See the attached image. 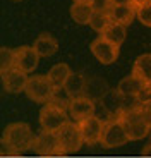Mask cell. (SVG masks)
<instances>
[{
    "label": "cell",
    "mask_w": 151,
    "mask_h": 158,
    "mask_svg": "<svg viewBox=\"0 0 151 158\" xmlns=\"http://www.w3.org/2000/svg\"><path fill=\"white\" fill-rule=\"evenodd\" d=\"M74 2H91V0H74Z\"/></svg>",
    "instance_id": "obj_31"
},
{
    "label": "cell",
    "mask_w": 151,
    "mask_h": 158,
    "mask_svg": "<svg viewBox=\"0 0 151 158\" xmlns=\"http://www.w3.org/2000/svg\"><path fill=\"white\" fill-rule=\"evenodd\" d=\"M125 28H127V26H122V24H117V23H110L107 26V29H105L100 36H103V38L108 40L110 43L120 47V45L125 41V35H127V33H125Z\"/></svg>",
    "instance_id": "obj_19"
},
{
    "label": "cell",
    "mask_w": 151,
    "mask_h": 158,
    "mask_svg": "<svg viewBox=\"0 0 151 158\" xmlns=\"http://www.w3.org/2000/svg\"><path fill=\"white\" fill-rule=\"evenodd\" d=\"M93 14H95L93 2H74L71 5V17L77 24H89Z\"/></svg>",
    "instance_id": "obj_15"
},
{
    "label": "cell",
    "mask_w": 151,
    "mask_h": 158,
    "mask_svg": "<svg viewBox=\"0 0 151 158\" xmlns=\"http://www.w3.org/2000/svg\"><path fill=\"white\" fill-rule=\"evenodd\" d=\"M127 132L124 129L122 122L119 120V117H112L105 122V131L103 138H101V146L103 148H119L124 146L125 143H129Z\"/></svg>",
    "instance_id": "obj_7"
},
{
    "label": "cell",
    "mask_w": 151,
    "mask_h": 158,
    "mask_svg": "<svg viewBox=\"0 0 151 158\" xmlns=\"http://www.w3.org/2000/svg\"><path fill=\"white\" fill-rule=\"evenodd\" d=\"M86 77H84L83 74H76V72H72L71 77H69V81L65 83V89L69 91L72 95V98H76V96H83L84 91H86Z\"/></svg>",
    "instance_id": "obj_20"
},
{
    "label": "cell",
    "mask_w": 151,
    "mask_h": 158,
    "mask_svg": "<svg viewBox=\"0 0 151 158\" xmlns=\"http://www.w3.org/2000/svg\"><path fill=\"white\" fill-rule=\"evenodd\" d=\"M93 2V7H95V10H110L112 7V2L110 0H91Z\"/></svg>",
    "instance_id": "obj_26"
},
{
    "label": "cell",
    "mask_w": 151,
    "mask_h": 158,
    "mask_svg": "<svg viewBox=\"0 0 151 158\" xmlns=\"http://www.w3.org/2000/svg\"><path fill=\"white\" fill-rule=\"evenodd\" d=\"M141 153H143L144 156H151V141H149V143L146 144V146L143 148V151H141Z\"/></svg>",
    "instance_id": "obj_28"
},
{
    "label": "cell",
    "mask_w": 151,
    "mask_h": 158,
    "mask_svg": "<svg viewBox=\"0 0 151 158\" xmlns=\"http://www.w3.org/2000/svg\"><path fill=\"white\" fill-rule=\"evenodd\" d=\"M129 2H131V4L137 9V7H141V5H144L146 2H149V0H129Z\"/></svg>",
    "instance_id": "obj_29"
},
{
    "label": "cell",
    "mask_w": 151,
    "mask_h": 158,
    "mask_svg": "<svg viewBox=\"0 0 151 158\" xmlns=\"http://www.w3.org/2000/svg\"><path fill=\"white\" fill-rule=\"evenodd\" d=\"M12 67H16V52L12 48L2 47L0 48V72L9 71Z\"/></svg>",
    "instance_id": "obj_22"
},
{
    "label": "cell",
    "mask_w": 151,
    "mask_h": 158,
    "mask_svg": "<svg viewBox=\"0 0 151 158\" xmlns=\"http://www.w3.org/2000/svg\"><path fill=\"white\" fill-rule=\"evenodd\" d=\"M33 151L40 156L50 158V156H64L62 148H60V141L57 132L52 131H43L40 134H36L35 144H33Z\"/></svg>",
    "instance_id": "obj_6"
},
{
    "label": "cell",
    "mask_w": 151,
    "mask_h": 158,
    "mask_svg": "<svg viewBox=\"0 0 151 158\" xmlns=\"http://www.w3.org/2000/svg\"><path fill=\"white\" fill-rule=\"evenodd\" d=\"M119 48L120 47L110 43V41L105 40L103 36H98V38L93 40L91 45H89V50H91V53L95 55V59L98 60L100 64H103V65H110V64L117 62L119 53H120Z\"/></svg>",
    "instance_id": "obj_8"
},
{
    "label": "cell",
    "mask_w": 151,
    "mask_h": 158,
    "mask_svg": "<svg viewBox=\"0 0 151 158\" xmlns=\"http://www.w3.org/2000/svg\"><path fill=\"white\" fill-rule=\"evenodd\" d=\"M137 19H139L144 26L151 28V0L146 2L144 5H141V7H137Z\"/></svg>",
    "instance_id": "obj_24"
},
{
    "label": "cell",
    "mask_w": 151,
    "mask_h": 158,
    "mask_svg": "<svg viewBox=\"0 0 151 158\" xmlns=\"http://www.w3.org/2000/svg\"><path fill=\"white\" fill-rule=\"evenodd\" d=\"M0 74H2V86L7 93L16 95V93H21V91L26 89V84H28V79H29V76L26 72L12 67L9 71L0 72Z\"/></svg>",
    "instance_id": "obj_12"
},
{
    "label": "cell",
    "mask_w": 151,
    "mask_h": 158,
    "mask_svg": "<svg viewBox=\"0 0 151 158\" xmlns=\"http://www.w3.org/2000/svg\"><path fill=\"white\" fill-rule=\"evenodd\" d=\"M95 110H96L95 100H91L86 95L72 98L71 105H69V108H67L69 117L77 124L83 122V120H86L88 117H93V115H95Z\"/></svg>",
    "instance_id": "obj_10"
},
{
    "label": "cell",
    "mask_w": 151,
    "mask_h": 158,
    "mask_svg": "<svg viewBox=\"0 0 151 158\" xmlns=\"http://www.w3.org/2000/svg\"><path fill=\"white\" fill-rule=\"evenodd\" d=\"M71 120L69 117V112L65 108L59 107L55 103H45L40 110V126L43 131H52V132H57L60 131L65 124Z\"/></svg>",
    "instance_id": "obj_4"
},
{
    "label": "cell",
    "mask_w": 151,
    "mask_h": 158,
    "mask_svg": "<svg viewBox=\"0 0 151 158\" xmlns=\"http://www.w3.org/2000/svg\"><path fill=\"white\" fill-rule=\"evenodd\" d=\"M14 52H16V69L26 72V74L35 72V69L38 67V62H40V55L35 50V47L22 45L19 48H14Z\"/></svg>",
    "instance_id": "obj_11"
},
{
    "label": "cell",
    "mask_w": 151,
    "mask_h": 158,
    "mask_svg": "<svg viewBox=\"0 0 151 158\" xmlns=\"http://www.w3.org/2000/svg\"><path fill=\"white\" fill-rule=\"evenodd\" d=\"M119 120L122 122L124 129H125L131 141L144 139L148 136V132L151 131V124L146 120L139 105H134V107H129L125 110H122L119 115Z\"/></svg>",
    "instance_id": "obj_2"
},
{
    "label": "cell",
    "mask_w": 151,
    "mask_h": 158,
    "mask_svg": "<svg viewBox=\"0 0 151 158\" xmlns=\"http://www.w3.org/2000/svg\"><path fill=\"white\" fill-rule=\"evenodd\" d=\"M50 158H59V156H50Z\"/></svg>",
    "instance_id": "obj_33"
},
{
    "label": "cell",
    "mask_w": 151,
    "mask_h": 158,
    "mask_svg": "<svg viewBox=\"0 0 151 158\" xmlns=\"http://www.w3.org/2000/svg\"><path fill=\"white\" fill-rule=\"evenodd\" d=\"M12 2H21V0H12Z\"/></svg>",
    "instance_id": "obj_32"
},
{
    "label": "cell",
    "mask_w": 151,
    "mask_h": 158,
    "mask_svg": "<svg viewBox=\"0 0 151 158\" xmlns=\"http://www.w3.org/2000/svg\"><path fill=\"white\" fill-rule=\"evenodd\" d=\"M110 23H112V19H110V14H108L107 10H95L91 21H89V26H91L96 33L101 35V33L107 29V26Z\"/></svg>",
    "instance_id": "obj_21"
},
{
    "label": "cell",
    "mask_w": 151,
    "mask_h": 158,
    "mask_svg": "<svg viewBox=\"0 0 151 158\" xmlns=\"http://www.w3.org/2000/svg\"><path fill=\"white\" fill-rule=\"evenodd\" d=\"M81 127V134H83L84 144H101V138H103V131H105V122L100 117L93 115L88 117L86 120L79 122Z\"/></svg>",
    "instance_id": "obj_9"
},
{
    "label": "cell",
    "mask_w": 151,
    "mask_h": 158,
    "mask_svg": "<svg viewBox=\"0 0 151 158\" xmlns=\"http://www.w3.org/2000/svg\"><path fill=\"white\" fill-rule=\"evenodd\" d=\"M144 84H151V53H143L132 64V72Z\"/></svg>",
    "instance_id": "obj_14"
},
{
    "label": "cell",
    "mask_w": 151,
    "mask_h": 158,
    "mask_svg": "<svg viewBox=\"0 0 151 158\" xmlns=\"http://www.w3.org/2000/svg\"><path fill=\"white\" fill-rule=\"evenodd\" d=\"M72 71L71 67H69L67 64H55L50 71H48V77H50V81H52L53 84H55V88H62L65 86V83L69 81V77H71Z\"/></svg>",
    "instance_id": "obj_18"
},
{
    "label": "cell",
    "mask_w": 151,
    "mask_h": 158,
    "mask_svg": "<svg viewBox=\"0 0 151 158\" xmlns=\"http://www.w3.org/2000/svg\"><path fill=\"white\" fill-rule=\"evenodd\" d=\"M110 19L112 23L122 24V26H129L134 17H137V9L132 4H122V5H112L110 10Z\"/></svg>",
    "instance_id": "obj_13"
},
{
    "label": "cell",
    "mask_w": 151,
    "mask_h": 158,
    "mask_svg": "<svg viewBox=\"0 0 151 158\" xmlns=\"http://www.w3.org/2000/svg\"><path fill=\"white\" fill-rule=\"evenodd\" d=\"M33 47H35V50L38 52L40 57H52V55H55V52L59 50V41H57L52 35L43 33V35H40L35 40Z\"/></svg>",
    "instance_id": "obj_16"
},
{
    "label": "cell",
    "mask_w": 151,
    "mask_h": 158,
    "mask_svg": "<svg viewBox=\"0 0 151 158\" xmlns=\"http://www.w3.org/2000/svg\"><path fill=\"white\" fill-rule=\"evenodd\" d=\"M26 96L35 103H50L52 96L55 93V84L50 81V77L45 74L38 76H29L26 89H24Z\"/></svg>",
    "instance_id": "obj_3"
},
{
    "label": "cell",
    "mask_w": 151,
    "mask_h": 158,
    "mask_svg": "<svg viewBox=\"0 0 151 158\" xmlns=\"http://www.w3.org/2000/svg\"><path fill=\"white\" fill-rule=\"evenodd\" d=\"M139 107H141V110H143V114H144V117H146V120L151 124V102L143 103V105H139Z\"/></svg>",
    "instance_id": "obj_27"
},
{
    "label": "cell",
    "mask_w": 151,
    "mask_h": 158,
    "mask_svg": "<svg viewBox=\"0 0 151 158\" xmlns=\"http://www.w3.org/2000/svg\"><path fill=\"white\" fill-rule=\"evenodd\" d=\"M71 102H72V95L65 89V86L55 88V93H53V96H52V103H55V105H59V107L67 110Z\"/></svg>",
    "instance_id": "obj_23"
},
{
    "label": "cell",
    "mask_w": 151,
    "mask_h": 158,
    "mask_svg": "<svg viewBox=\"0 0 151 158\" xmlns=\"http://www.w3.org/2000/svg\"><path fill=\"white\" fill-rule=\"evenodd\" d=\"M136 102H137V105L151 102V84H144L143 89H141L139 93H137V96H136Z\"/></svg>",
    "instance_id": "obj_25"
},
{
    "label": "cell",
    "mask_w": 151,
    "mask_h": 158,
    "mask_svg": "<svg viewBox=\"0 0 151 158\" xmlns=\"http://www.w3.org/2000/svg\"><path fill=\"white\" fill-rule=\"evenodd\" d=\"M143 86H144L143 81H141L139 77H136L134 74H131V76H125V77L119 83L117 91H119L122 96H125V98L136 100V96H137V93L143 89Z\"/></svg>",
    "instance_id": "obj_17"
},
{
    "label": "cell",
    "mask_w": 151,
    "mask_h": 158,
    "mask_svg": "<svg viewBox=\"0 0 151 158\" xmlns=\"http://www.w3.org/2000/svg\"><path fill=\"white\" fill-rule=\"evenodd\" d=\"M57 136H59L60 148H62L64 156L79 151V148L84 144L83 134H81V127H79V124L74 122V120H69L62 129L57 131Z\"/></svg>",
    "instance_id": "obj_5"
},
{
    "label": "cell",
    "mask_w": 151,
    "mask_h": 158,
    "mask_svg": "<svg viewBox=\"0 0 151 158\" xmlns=\"http://www.w3.org/2000/svg\"><path fill=\"white\" fill-rule=\"evenodd\" d=\"M112 5H122V4H131L129 0H110Z\"/></svg>",
    "instance_id": "obj_30"
},
{
    "label": "cell",
    "mask_w": 151,
    "mask_h": 158,
    "mask_svg": "<svg viewBox=\"0 0 151 158\" xmlns=\"http://www.w3.org/2000/svg\"><path fill=\"white\" fill-rule=\"evenodd\" d=\"M35 132H33L31 126L26 122H12L2 132V155L7 156H17V155L24 153L28 150H33L35 144Z\"/></svg>",
    "instance_id": "obj_1"
}]
</instances>
